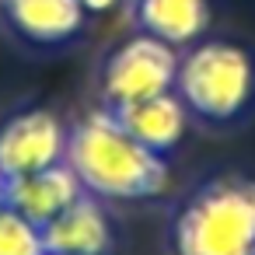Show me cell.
<instances>
[{
    "label": "cell",
    "mask_w": 255,
    "mask_h": 255,
    "mask_svg": "<svg viewBox=\"0 0 255 255\" xmlns=\"http://www.w3.org/2000/svg\"><path fill=\"white\" fill-rule=\"evenodd\" d=\"M63 161L88 196L105 203H143L168 189V161L136 143L105 109L77 119L67 129Z\"/></svg>",
    "instance_id": "6da1fadb"
},
{
    "label": "cell",
    "mask_w": 255,
    "mask_h": 255,
    "mask_svg": "<svg viewBox=\"0 0 255 255\" xmlns=\"http://www.w3.org/2000/svg\"><path fill=\"white\" fill-rule=\"evenodd\" d=\"M171 255H255V178L213 175L175 210Z\"/></svg>",
    "instance_id": "7a4b0ae2"
},
{
    "label": "cell",
    "mask_w": 255,
    "mask_h": 255,
    "mask_svg": "<svg viewBox=\"0 0 255 255\" xmlns=\"http://www.w3.org/2000/svg\"><path fill=\"white\" fill-rule=\"evenodd\" d=\"M175 95L185 112L210 126L238 123L255 98V63L248 49L227 39L196 42L178 56Z\"/></svg>",
    "instance_id": "3957f363"
},
{
    "label": "cell",
    "mask_w": 255,
    "mask_h": 255,
    "mask_svg": "<svg viewBox=\"0 0 255 255\" xmlns=\"http://www.w3.org/2000/svg\"><path fill=\"white\" fill-rule=\"evenodd\" d=\"M178 56L182 53L175 46H168V42H161L147 32H136L133 39H126L102 63V74H98L102 109L175 91Z\"/></svg>",
    "instance_id": "277c9868"
},
{
    "label": "cell",
    "mask_w": 255,
    "mask_h": 255,
    "mask_svg": "<svg viewBox=\"0 0 255 255\" xmlns=\"http://www.w3.org/2000/svg\"><path fill=\"white\" fill-rule=\"evenodd\" d=\"M67 126L49 109H25L0 123V175L7 182L63 161Z\"/></svg>",
    "instance_id": "5b68a950"
},
{
    "label": "cell",
    "mask_w": 255,
    "mask_h": 255,
    "mask_svg": "<svg viewBox=\"0 0 255 255\" xmlns=\"http://www.w3.org/2000/svg\"><path fill=\"white\" fill-rule=\"evenodd\" d=\"M42 245L49 255H109L112 252V227L105 217L102 199L81 196L49 224L39 227Z\"/></svg>",
    "instance_id": "8992f818"
},
{
    "label": "cell",
    "mask_w": 255,
    "mask_h": 255,
    "mask_svg": "<svg viewBox=\"0 0 255 255\" xmlns=\"http://www.w3.org/2000/svg\"><path fill=\"white\" fill-rule=\"evenodd\" d=\"M136 143L150 147L154 154H168L178 147L189 112L182 105V98L175 91L154 95V98H140V102H126V105H112L105 109Z\"/></svg>",
    "instance_id": "52a82bcc"
},
{
    "label": "cell",
    "mask_w": 255,
    "mask_h": 255,
    "mask_svg": "<svg viewBox=\"0 0 255 255\" xmlns=\"http://www.w3.org/2000/svg\"><path fill=\"white\" fill-rule=\"evenodd\" d=\"M0 14L32 46H63L84 28L81 0H0Z\"/></svg>",
    "instance_id": "ba28073f"
},
{
    "label": "cell",
    "mask_w": 255,
    "mask_h": 255,
    "mask_svg": "<svg viewBox=\"0 0 255 255\" xmlns=\"http://www.w3.org/2000/svg\"><path fill=\"white\" fill-rule=\"evenodd\" d=\"M81 196H84V185L77 182V175L70 171L67 161H60L53 168H42L35 175H25V178L7 182V206H14L35 227L49 224L56 213H63Z\"/></svg>",
    "instance_id": "9c48e42d"
},
{
    "label": "cell",
    "mask_w": 255,
    "mask_h": 255,
    "mask_svg": "<svg viewBox=\"0 0 255 255\" xmlns=\"http://www.w3.org/2000/svg\"><path fill=\"white\" fill-rule=\"evenodd\" d=\"M126 11L140 32H147V35H154L175 49L196 46L210 25L206 0H136Z\"/></svg>",
    "instance_id": "30bf717a"
},
{
    "label": "cell",
    "mask_w": 255,
    "mask_h": 255,
    "mask_svg": "<svg viewBox=\"0 0 255 255\" xmlns=\"http://www.w3.org/2000/svg\"><path fill=\"white\" fill-rule=\"evenodd\" d=\"M0 255H49L42 231L14 206H0Z\"/></svg>",
    "instance_id": "8fae6325"
},
{
    "label": "cell",
    "mask_w": 255,
    "mask_h": 255,
    "mask_svg": "<svg viewBox=\"0 0 255 255\" xmlns=\"http://www.w3.org/2000/svg\"><path fill=\"white\" fill-rule=\"evenodd\" d=\"M116 4H123V0H81V7H84L88 14H105V11H112Z\"/></svg>",
    "instance_id": "7c38bea8"
},
{
    "label": "cell",
    "mask_w": 255,
    "mask_h": 255,
    "mask_svg": "<svg viewBox=\"0 0 255 255\" xmlns=\"http://www.w3.org/2000/svg\"><path fill=\"white\" fill-rule=\"evenodd\" d=\"M0 206H7V178L0 175Z\"/></svg>",
    "instance_id": "4fadbf2b"
},
{
    "label": "cell",
    "mask_w": 255,
    "mask_h": 255,
    "mask_svg": "<svg viewBox=\"0 0 255 255\" xmlns=\"http://www.w3.org/2000/svg\"><path fill=\"white\" fill-rule=\"evenodd\" d=\"M123 4H126V7H133V4H136V0H123Z\"/></svg>",
    "instance_id": "5bb4252c"
}]
</instances>
